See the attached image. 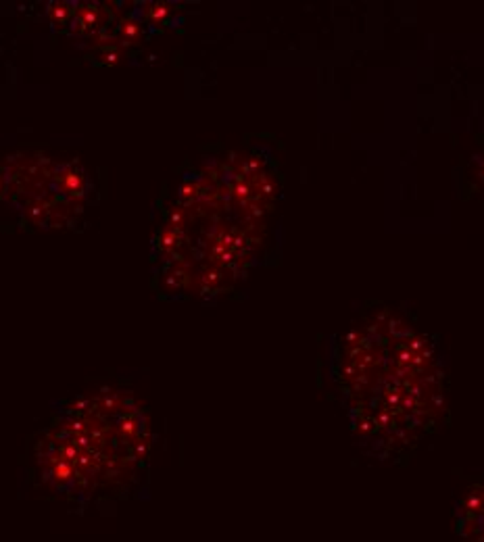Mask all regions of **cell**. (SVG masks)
Here are the masks:
<instances>
[{
	"label": "cell",
	"mask_w": 484,
	"mask_h": 542,
	"mask_svg": "<svg viewBox=\"0 0 484 542\" xmlns=\"http://www.w3.org/2000/svg\"><path fill=\"white\" fill-rule=\"evenodd\" d=\"M149 417L125 390H101L55 409L34 442V484L77 513L111 509L142 488Z\"/></svg>",
	"instance_id": "2"
},
{
	"label": "cell",
	"mask_w": 484,
	"mask_h": 542,
	"mask_svg": "<svg viewBox=\"0 0 484 542\" xmlns=\"http://www.w3.org/2000/svg\"><path fill=\"white\" fill-rule=\"evenodd\" d=\"M328 361L351 432L372 457L401 459L437 432L445 413L439 351L405 317L364 315L332 342Z\"/></svg>",
	"instance_id": "1"
},
{
	"label": "cell",
	"mask_w": 484,
	"mask_h": 542,
	"mask_svg": "<svg viewBox=\"0 0 484 542\" xmlns=\"http://www.w3.org/2000/svg\"><path fill=\"white\" fill-rule=\"evenodd\" d=\"M483 178H484V169H483Z\"/></svg>",
	"instance_id": "3"
}]
</instances>
